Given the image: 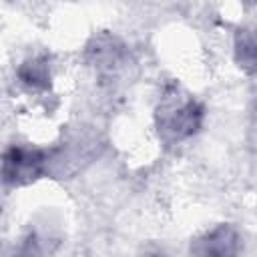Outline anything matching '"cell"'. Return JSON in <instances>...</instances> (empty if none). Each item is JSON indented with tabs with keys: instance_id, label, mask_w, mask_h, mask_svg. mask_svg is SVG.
Segmentation results:
<instances>
[{
	"instance_id": "5b68a950",
	"label": "cell",
	"mask_w": 257,
	"mask_h": 257,
	"mask_svg": "<svg viewBox=\"0 0 257 257\" xmlns=\"http://www.w3.org/2000/svg\"><path fill=\"white\" fill-rule=\"evenodd\" d=\"M18 76H20V80L24 84H28L32 88H44V86H48V68L38 58L24 62L20 66V70H18Z\"/></svg>"
},
{
	"instance_id": "8992f818",
	"label": "cell",
	"mask_w": 257,
	"mask_h": 257,
	"mask_svg": "<svg viewBox=\"0 0 257 257\" xmlns=\"http://www.w3.org/2000/svg\"><path fill=\"white\" fill-rule=\"evenodd\" d=\"M149 257H163V255H149Z\"/></svg>"
},
{
	"instance_id": "3957f363",
	"label": "cell",
	"mask_w": 257,
	"mask_h": 257,
	"mask_svg": "<svg viewBox=\"0 0 257 257\" xmlns=\"http://www.w3.org/2000/svg\"><path fill=\"white\" fill-rule=\"evenodd\" d=\"M241 239L229 225H217L215 229L195 237L191 241L193 257H237Z\"/></svg>"
},
{
	"instance_id": "6da1fadb",
	"label": "cell",
	"mask_w": 257,
	"mask_h": 257,
	"mask_svg": "<svg viewBox=\"0 0 257 257\" xmlns=\"http://www.w3.org/2000/svg\"><path fill=\"white\" fill-rule=\"evenodd\" d=\"M203 120V106L195 100H185L177 106H167L159 114V131L167 141H181L195 135Z\"/></svg>"
},
{
	"instance_id": "277c9868",
	"label": "cell",
	"mask_w": 257,
	"mask_h": 257,
	"mask_svg": "<svg viewBox=\"0 0 257 257\" xmlns=\"http://www.w3.org/2000/svg\"><path fill=\"white\" fill-rule=\"evenodd\" d=\"M235 58L245 70H257V30H241L237 34Z\"/></svg>"
},
{
	"instance_id": "7a4b0ae2",
	"label": "cell",
	"mask_w": 257,
	"mask_h": 257,
	"mask_svg": "<svg viewBox=\"0 0 257 257\" xmlns=\"http://www.w3.org/2000/svg\"><path fill=\"white\" fill-rule=\"evenodd\" d=\"M44 155L28 147H10L2 157V177L8 185H24L40 177Z\"/></svg>"
}]
</instances>
